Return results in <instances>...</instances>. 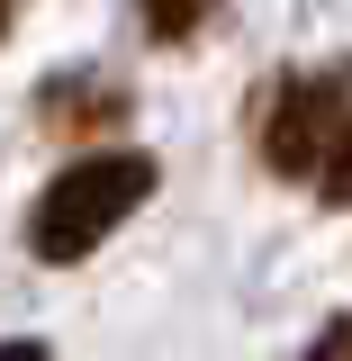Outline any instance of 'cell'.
<instances>
[{
  "label": "cell",
  "mask_w": 352,
  "mask_h": 361,
  "mask_svg": "<svg viewBox=\"0 0 352 361\" xmlns=\"http://www.w3.org/2000/svg\"><path fill=\"white\" fill-rule=\"evenodd\" d=\"M316 190H325V208H352V118L334 127V145H325V163H316Z\"/></svg>",
  "instance_id": "5"
},
{
  "label": "cell",
  "mask_w": 352,
  "mask_h": 361,
  "mask_svg": "<svg viewBox=\"0 0 352 361\" xmlns=\"http://www.w3.org/2000/svg\"><path fill=\"white\" fill-rule=\"evenodd\" d=\"M344 118H352V63L289 73L280 99H271V118H262V163L280 180H316V163H325V145H334Z\"/></svg>",
  "instance_id": "2"
},
{
  "label": "cell",
  "mask_w": 352,
  "mask_h": 361,
  "mask_svg": "<svg viewBox=\"0 0 352 361\" xmlns=\"http://www.w3.org/2000/svg\"><path fill=\"white\" fill-rule=\"evenodd\" d=\"M9 18H18V0H0V37H9Z\"/></svg>",
  "instance_id": "8"
},
{
  "label": "cell",
  "mask_w": 352,
  "mask_h": 361,
  "mask_svg": "<svg viewBox=\"0 0 352 361\" xmlns=\"http://www.w3.org/2000/svg\"><path fill=\"white\" fill-rule=\"evenodd\" d=\"M154 180H163L154 154H135V145L73 154V163L37 190V208H28V253H37V262H82V253H99V244L154 199Z\"/></svg>",
  "instance_id": "1"
},
{
  "label": "cell",
  "mask_w": 352,
  "mask_h": 361,
  "mask_svg": "<svg viewBox=\"0 0 352 361\" xmlns=\"http://www.w3.org/2000/svg\"><path fill=\"white\" fill-rule=\"evenodd\" d=\"M0 361H54L45 343H0Z\"/></svg>",
  "instance_id": "7"
},
{
  "label": "cell",
  "mask_w": 352,
  "mask_h": 361,
  "mask_svg": "<svg viewBox=\"0 0 352 361\" xmlns=\"http://www.w3.org/2000/svg\"><path fill=\"white\" fill-rule=\"evenodd\" d=\"M127 118V90H45V127H63V135H82V127H118Z\"/></svg>",
  "instance_id": "3"
},
{
  "label": "cell",
  "mask_w": 352,
  "mask_h": 361,
  "mask_svg": "<svg viewBox=\"0 0 352 361\" xmlns=\"http://www.w3.org/2000/svg\"><path fill=\"white\" fill-rule=\"evenodd\" d=\"M208 9H217V0H135V18H145L154 45H190L199 27H208Z\"/></svg>",
  "instance_id": "4"
},
{
  "label": "cell",
  "mask_w": 352,
  "mask_h": 361,
  "mask_svg": "<svg viewBox=\"0 0 352 361\" xmlns=\"http://www.w3.org/2000/svg\"><path fill=\"white\" fill-rule=\"evenodd\" d=\"M298 361H352V316H334V325H325V334H316Z\"/></svg>",
  "instance_id": "6"
}]
</instances>
